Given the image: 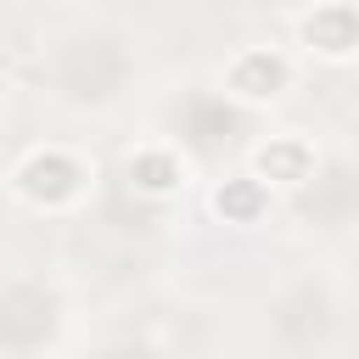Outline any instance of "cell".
<instances>
[{
    "label": "cell",
    "instance_id": "cell-3",
    "mask_svg": "<svg viewBox=\"0 0 359 359\" xmlns=\"http://www.w3.org/2000/svg\"><path fill=\"white\" fill-rule=\"evenodd\" d=\"M11 191H17V202H28L34 213H67V208H79V202L95 191V163H90L79 146L45 140V146H28V151L11 163Z\"/></svg>",
    "mask_w": 359,
    "mask_h": 359
},
{
    "label": "cell",
    "instance_id": "cell-1",
    "mask_svg": "<svg viewBox=\"0 0 359 359\" xmlns=\"http://www.w3.org/2000/svg\"><path fill=\"white\" fill-rule=\"evenodd\" d=\"M39 79H45V95L67 112H107L123 101L129 79H135V50L112 22L79 17L45 39Z\"/></svg>",
    "mask_w": 359,
    "mask_h": 359
},
{
    "label": "cell",
    "instance_id": "cell-7",
    "mask_svg": "<svg viewBox=\"0 0 359 359\" xmlns=\"http://www.w3.org/2000/svg\"><path fill=\"white\" fill-rule=\"evenodd\" d=\"M123 180H129V191L163 202V196H180V191H185V180H191V157H185L168 135H151V140L129 146V157H123Z\"/></svg>",
    "mask_w": 359,
    "mask_h": 359
},
{
    "label": "cell",
    "instance_id": "cell-5",
    "mask_svg": "<svg viewBox=\"0 0 359 359\" xmlns=\"http://www.w3.org/2000/svg\"><path fill=\"white\" fill-rule=\"evenodd\" d=\"M247 174L275 196V191H309V180L320 174V151L309 135L286 129V135H269L247 151Z\"/></svg>",
    "mask_w": 359,
    "mask_h": 359
},
{
    "label": "cell",
    "instance_id": "cell-2",
    "mask_svg": "<svg viewBox=\"0 0 359 359\" xmlns=\"http://www.w3.org/2000/svg\"><path fill=\"white\" fill-rule=\"evenodd\" d=\"M67 331V297L45 275L0 280V359H39Z\"/></svg>",
    "mask_w": 359,
    "mask_h": 359
},
{
    "label": "cell",
    "instance_id": "cell-4",
    "mask_svg": "<svg viewBox=\"0 0 359 359\" xmlns=\"http://www.w3.org/2000/svg\"><path fill=\"white\" fill-rule=\"evenodd\" d=\"M292 84H297V62L280 45H241V50H230V62L219 73V95L230 107H241V112L286 101Z\"/></svg>",
    "mask_w": 359,
    "mask_h": 359
},
{
    "label": "cell",
    "instance_id": "cell-11",
    "mask_svg": "<svg viewBox=\"0 0 359 359\" xmlns=\"http://www.w3.org/2000/svg\"><path fill=\"white\" fill-rule=\"evenodd\" d=\"M0 101H6V84H0Z\"/></svg>",
    "mask_w": 359,
    "mask_h": 359
},
{
    "label": "cell",
    "instance_id": "cell-10",
    "mask_svg": "<svg viewBox=\"0 0 359 359\" xmlns=\"http://www.w3.org/2000/svg\"><path fill=\"white\" fill-rule=\"evenodd\" d=\"M90 359H151L146 348H135V342H107V348H95Z\"/></svg>",
    "mask_w": 359,
    "mask_h": 359
},
{
    "label": "cell",
    "instance_id": "cell-9",
    "mask_svg": "<svg viewBox=\"0 0 359 359\" xmlns=\"http://www.w3.org/2000/svg\"><path fill=\"white\" fill-rule=\"evenodd\" d=\"M208 208H213L224 224H258V219L269 213V191H264L252 174H230V180H219V185H213Z\"/></svg>",
    "mask_w": 359,
    "mask_h": 359
},
{
    "label": "cell",
    "instance_id": "cell-6",
    "mask_svg": "<svg viewBox=\"0 0 359 359\" xmlns=\"http://www.w3.org/2000/svg\"><path fill=\"white\" fill-rule=\"evenodd\" d=\"M292 34L309 56L320 62H353L359 56V6L353 0H325V6H303L292 17Z\"/></svg>",
    "mask_w": 359,
    "mask_h": 359
},
{
    "label": "cell",
    "instance_id": "cell-8",
    "mask_svg": "<svg viewBox=\"0 0 359 359\" xmlns=\"http://www.w3.org/2000/svg\"><path fill=\"white\" fill-rule=\"evenodd\" d=\"M241 123H247V112H241V107H230L219 90H196V95L180 107V129H174L168 140L191 157V151H208V146H219V140L241 135Z\"/></svg>",
    "mask_w": 359,
    "mask_h": 359
}]
</instances>
